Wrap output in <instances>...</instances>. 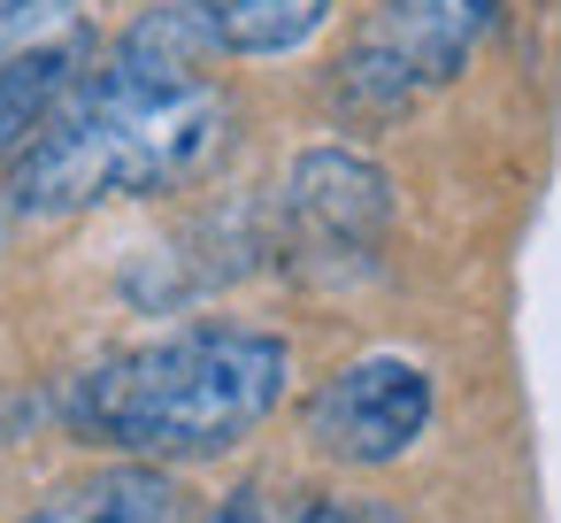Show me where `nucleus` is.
<instances>
[{
  "label": "nucleus",
  "instance_id": "1",
  "mask_svg": "<svg viewBox=\"0 0 561 523\" xmlns=\"http://www.w3.org/2000/svg\"><path fill=\"white\" fill-rule=\"evenodd\" d=\"M216 32L201 0H162L131 16L62 109L9 162L0 201L16 224H62L108 201H162L201 185L231 147V93L216 86Z\"/></svg>",
  "mask_w": 561,
  "mask_h": 523
},
{
  "label": "nucleus",
  "instance_id": "2",
  "mask_svg": "<svg viewBox=\"0 0 561 523\" xmlns=\"http://www.w3.org/2000/svg\"><path fill=\"white\" fill-rule=\"evenodd\" d=\"M293 393V339L239 316L178 323L147 346L101 354L55 393V416L70 439L108 446L124 462H216L247 446Z\"/></svg>",
  "mask_w": 561,
  "mask_h": 523
},
{
  "label": "nucleus",
  "instance_id": "3",
  "mask_svg": "<svg viewBox=\"0 0 561 523\" xmlns=\"http://www.w3.org/2000/svg\"><path fill=\"white\" fill-rule=\"evenodd\" d=\"M507 0H377L331 62V101L354 124H392L446 93L492 39Z\"/></svg>",
  "mask_w": 561,
  "mask_h": 523
},
{
  "label": "nucleus",
  "instance_id": "4",
  "mask_svg": "<svg viewBox=\"0 0 561 523\" xmlns=\"http://www.w3.org/2000/svg\"><path fill=\"white\" fill-rule=\"evenodd\" d=\"M431 416H438V377H431L415 354L377 346V354L339 362V369L308 393L300 439H308V454H323V462H339V469H392L400 454L423 446Z\"/></svg>",
  "mask_w": 561,
  "mask_h": 523
},
{
  "label": "nucleus",
  "instance_id": "5",
  "mask_svg": "<svg viewBox=\"0 0 561 523\" xmlns=\"http://www.w3.org/2000/svg\"><path fill=\"white\" fill-rule=\"evenodd\" d=\"M277 224H285V254L308 262V270H369L377 262V239L392 224V178L354 155V147H308L293 170H285V193H277Z\"/></svg>",
  "mask_w": 561,
  "mask_h": 523
},
{
  "label": "nucleus",
  "instance_id": "6",
  "mask_svg": "<svg viewBox=\"0 0 561 523\" xmlns=\"http://www.w3.org/2000/svg\"><path fill=\"white\" fill-rule=\"evenodd\" d=\"M193 500L178 485V469H154V462H108V469H85L70 485H55L32 515L16 523H185Z\"/></svg>",
  "mask_w": 561,
  "mask_h": 523
},
{
  "label": "nucleus",
  "instance_id": "7",
  "mask_svg": "<svg viewBox=\"0 0 561 523\" xmlns=\"http://www.w3.org/2000/svg\"><path fill=\"white\" fill-rule=\"evenodd\" d=\"M93 55H101L93 32H62V39H39V47H24V55L0 62V170L32 147V132H39V124L62 109V93L93 70Z\"/></svg>",
  "mask_w": 561,
  "mask_h": 523
},
{
  "label": "nucleus",
  "instance_id": "8",
  "mask_svg": "<svg viewBox=\"0 0 561 523\" xmlns=\"http://www.w3.org/2000/svg\"><path fill=\"white\" fill-rule=\"evenodd\" d=\"M331 9L339 0H201L224 62H285L331 24Z\"/></svg>",
  "mask_w": 561,
  "mask_h": 523
},
{
  "label": "nucleus",
  "instance_id": "9",
  "mask_svg": "<svg viewBox=\"0 0 561 523\" xmlns=\"http://www.w3.org/2000/svg\"><path fill=\"white\" fill-rule=\"evenodd\" d=\"M78 9H85V0H0V62L39 47V39L78 32Z\"/></svg>",
  "mask_w": 561,
  "mask_h": 523
},
{
  "label": "nucleus",
  "instance_id": "10",
  "mask_svg": "<svg viewBox=\"0 0 561 523\" xmlns=\"http://www.w3.org/2000/svg\"><path fill=\"white\" fill-rule=\"evenodd\" d=\"M285 523H408L392 500H346V492H316V500H285Z\"/></svg>",
  "mask_w": 561,
  "mask_h": 523
},
{
  "label": "nucleus",
  "instance_id": "11",
  "mask_svg": "<svg viewBox=\"0 0 561 523\" xmlns=\"http://www.w3.org/2000/svg\"><path fill=\"white\" fill-rule=\"evenodd\" d=\"M9 224H16V216H9V201H0V239H9Z\"/></svg>",
  "mask_w": 561,
  "mask_h": 523
}]
</instances>
